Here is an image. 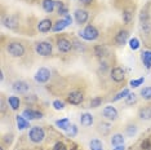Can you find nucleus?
I'll use <instances>...</instances> for the list:
<instances>
[{
    "mask_svg": "<svg viewBox=\"0 0 151 150\" xmlns=\"http://www.w3.org/2000/svg\"><path fill=\"white\" fill-rule=\"evenodd\" d=\"M6 52L11 54L12 57H22L26 52V48L19 42H11L6 45Z\"/></svg>",
    "mask_w": 151,
    "mask_h": 150,
    "instance_id": "1",
    "label": "nucleus"
},
{
    "mask_svg": "<svg viewBox=\"0 0 151 150\" xmlns=\"http://www.w3.org/2000/svg\"><path fill=\"white\" fill-rule=\"evenodd\" d=\"M80 36L83 38V39L88 40V42H93V40L98 39L99 32H98V30H97V27H96V26L88 25V26L83 30V31L80 32Z\"/></svg>",
    "mask_w": 151,
    "mask_h": 150,
    "instance_id": "2",
    "label": "nucleus"
},
{
    "mask_svg": "<svg viewBox=\"0 0 151 150\" xmlns=\"http://www.w3.org/2000/svg\"><path fill=\"white\" fill-rule=\"evenodd\" d=\"M29 137L34 144H39V142H42L44 137H45V131H44L42 127H37V125L36 127H32L29 131Z\"/></svg>",
    "mask_w": 151,
    "mask_h": 150,
    "instance_id": "3",
    "label": "nucleus"
},
{
    "mask_svg": "<svg viewBox=\"0 0 151 150\" xmlns=\"http://www.w3.org/2000/svg\"><path fill=\"white\" fill-rule=\"evenodd\" d=\"M35 50L37 54H40V56H50L52 54V50H53V47L50 43L48 42H39L35 44Z\"/></svg>",
    "mask_w": 151,
    "mask_h": 150,
    "instance_id": "4",
    "label": "nucleus"
},
{
    "mask_svg": "<svg viewBox=\"0 0 151 150\" xmlns=\"http://www.w3.org/2000/svg\"><path fill=\"white\" fill-rule=\"evenodd\" d=\"M71 23H73V17H71L70 14L65 16V18L60 19V21H57L56 23L53 25V31L54 32H60V31H63L65 29H66L67 26H70Z\"/></svg>",
    "mask_w": 151,
    "mask_h": 150,
    "instance_id": "5",
    "label": "nucleus"
},
{
    "mask_svg": "<svg viewBox=\"0 0 151 150\" xmlns=\"http://www.w3.org/2000/svg\"><path fill=\"white\" fill-rule=\"evenodd\" d=\"M34 79H35V81H37V83H42V84L47 83V81L50 79V71L48 70L47 67H40V69L36 71Z\"/></svg>",
    "mask_w": 151,
    "mask_h": 150,
    "instance_id": "6",
    "label": "nucleus"
},
{
    "mask_svg": "<svg viewBox=\"0 0 151 150\" xmlns=\"http://www.w3.org/2000/svg\"><path fill=\"white\" fill-rule=\"evenodd\" d=\"M83 101H84V93L80 91H73L67 96V102L71 105H80Z\"/></svg>",
    "mask_w": 151,
    "mask_h": 150,
    "instance_id": "7",
    "label": "nucleus"
},
{
    "mask_svg": "<svg viewBox=\"0 0 151 150\" xmlns=\"http://www.w3.org/2000/svg\"><path fill=\"white\" fill-rule=\"evenodd\" d=\"M57 48L62 53H68L73 49V43L66 38H58L57 39Z\"/></svg>",
    "mask_w": 151,
    "mask_h": 150,
    "instance_id": "8",
    "label": "nucleus"
},
{
    "mask_svg": "<svg viewBox=\"0 0 151 150\" xmlns=\"http://www.w3.org/2000/svg\"><path fill=\"white\" fill-rule=\"evenodd\" d=\"M128 38H129V32L127 30H119L115 35V44L116 45H124V44L128 42Z\"/></svg>",
    "mask_w": 151,
    "mask_h": 150,
    "instance_id": "9",
    "label": "nucleus"
},
{
    "mask_svg": "<svg viewBox=\"0 0 151 150\" xmlns=\"http://www.w3.org/2000/svg\"><path fill=\"white\" fill-rule=\"evenodd\" d=\"M125 78V73L124 70L122 69V67L116 66L114 69L111 70V79L115 81V83H120V81H123Z\"/></svg>",
    "mask_w": 151,
    "mask_h": 150,
    "instance_id": "10",
    "label": "nucleus"
},
{
    "mask_svg": "<svg viewBox=\"0 0 151 150\" xmlns=\"http://www.w3.org/2000/svg\"><path fill=\"white\" fill-rule=\"evenodd\" d=\"M12 89L16 93H26V92H29L30 87H29V84H27L26 81H23V80H17V81H14V83H13Z\"/></svg>",
    "mask_w": 151,
    "mask_h": 150,
    "instance_id": "11",
    "label": "nucleus"
},
{
    "mask_svg": "<svg viewBox=\"0 0 151 150\" xmlns=\"http://www.w3.org/2000/svg\"><path fill=\"white\" fill-rule=\"evenodd\" d=\"M75 16V21H76L78 25H83V23H85L88 21L89 18V14L87 11H84V9H76L74 13Z\"/></svg>",
    "mask_w": 151,
    "mask_h": 150,
    "instance_id": "12",
    "label": "nucleus"
},
{
    "mask_svg": "<svg viewBox=\"0 0 151 150\" xmlns=\"http://www.w3.org/2000/svg\"><path fill=\"white\" fill-rule=\"evenodd\" d=\"M102 115L107 119V120H116L118 119V110L114 106H106L102 110Z\"/></svg>",
    "mask_w": 151,
    "mask_h": 150,
    "instance_id": "13",
    "label": "nucleus"
},
{
    "mask_svg": "<svg viewBox=\"0 0 151 150\" xmlns=\"http://www.w3.org/2000/svg\"><path fill=\"white\" fill-rule=\"evenodd\" d=\"M22 115L27 119V120H35V119L43 118V112L39 111V110H34V109H26Z\"/></svg>",
    "mask_w": 151,
    "mask_h": 150,
    "instance_id": "14",
    "label": "nucleus"
},
{
    "mask_svg": "<svg viewBox=\"0 0 151 150\" xmlns=\"http://www.w3.org/2000/svg\"><path fill=\"white\" fill-rule=\"evenodd\" d=\"M53 29V22L50 21L49 18H45V19H42L39 23H37V30L40 32L45 34V32H49L50 30Z\"/></svg>",
    "mask_w": 151,
    "mask_h": 150,
    "instance_id": "15",
    "label": "nucleus"
},
{
    "mask_svg": "<svg viewBox=\"0 0 151 150\" xmlns=\"http://www.w3.org/2000/svg\"><path fill=\"white\" fill-rule=\"evenodd\" d=\"M3 23H4V26L8 27V29L14 30V29H17V26H18V19L13 16H6V17H4V19H3Z\"/></svg>",
    "mask_w": 151,
    "mask_h": 150,
    "instance_id": "16",
    "label": "nucleus"
},
{
    "mask_svg": "<svg viewBox=\"0 0 151 150\" xmlns=\"http://www.w3.org/2000/svg\"><path fill=\"white\" fill-rule=\"evenodd\" d=\"M80 124L85 128L91 127V125L93 124V115L89 114V112H83V114L80 115Z\"/></svg>",
    "mask_w": 151,
    "mask_h": 150,
    "instance_id": "17",
    "label": "nucleus"
},
{
    "mask_svg": "<svg viewBox=\"0 0 151 150\" xmlns=\"http://www.w3.org/2000/svg\"><path fill=\"white\" fill-rule=\"evenodd\" d=\"M16 122H17V127H18V129H21V131L30 127V122L27 120L23 115H17V117H16Z\"/></svg>",
    "mask_w": 151,
    "mask_h": 150,
    "instance_id": "18",
    "label": "nucleus"
},
{
    "mask_svg": "<svg viewBox=\"0 0 151 150\" xmlns=\"http://www.w3.org/2000/svg\"><path fill=\"white\" fill-rule=\"evenodd\" d=\"M8 105L11 106L12 110H18L19 105H21V100H19L17 96H9L8 97Z\"/></svg>",
    "mask_w": 151,
    "mask_h": 150,
    "instance_id": "19",
    "label": "nucleus"
},
{
    "mask_svg": "<svg viewBox=\"0 0 151 150\" xmlns=\"http://www.w3.org/2000/svg\"><path fill=\"white\" fill-rule=\"evenodd\" d=\"M42 5H43V9L47 13H52L54 11V8H56V1L54 0H43Z\"/></svg>",
    "mask_w": 151,
    "mask_h": 150,
    "instance_id": "20",
    "label": "nucleus"
},
{
    "mask_svg": "<svg viewBox=\"0 0 151 150\" xmlns=\"http://www.w3.org/2000/svg\"><path fill=\"white\" fill-rule=\"evenodd\" d=\"M56 8H57V13L60 16H67L68 14V9H67V6L65 5V3L63 1H56Z\"/></svg>",
    "mask_w": 151,
    "mask_h": 150,
    "instance_id": "21",
    "label": "nucleus"
},
{
    "mask_svg": "<svg viewBox=\"0 0 151 150\" xmlns=\"http://www.w3.org/2000/svg\"><path fill=\"white\" fill-rule=\"evenodd\" d=\"M138 117L142 120H150L151 119V107H142L138 111Z\"/></svg>",
    "mask_w": 151,
    "mask_h": 150,
    "instance_id": "22",
    "label": "nucleus"
},
{
    "mask_svg": "<svg viewBox=\"0 0 151 150\" xmlns=\"http://www.w3.org/2000/svg\"><path fill=\"white\" fill-rule=\"evenodd\" d=\"M141 58H142V62L147 69H151V52L150 50H143Z\"/></svg>",
    "mask_w": 151,
    "mask_h": 150,
    "instance_id": "23",
    "label": "nucleus"
},
{
    "mask_svg": "<svg viewBox=\"0 0 151 150\" xmlns=\"http://www.w3.org/2000/svg\"><path fill=\"white\" fill-rule=\"evenodd\" d=\"M111 145L112 146H119V145H124V136L120 133H115L111 137Z\"/></svg>",
    "mask_w": 151,
    "mask_h": 150,
    "instance_id": "24",
    "label": "nucleus"
},
{
    "mask_svg": "<svg viewBox=\"0 0 151 150\" xmlns=\"http://www.w3.org/2000/svg\"><path fill=\"white\" fill-rule=\"evenodd\" d=\"M56 125H57L58 128L63 129V131H67V129L70 128V120H68L67 118L58 119V120H56Z\"/></svg>",
    "mask_w": 151,
    "mask_h": 150,
    "instance_id": "25",
    "label": "nucleus"
},
{
    "mask_svg": "<svg viewBox=\"0 0 151 150\" xmlns=\"http://www.w3.org/2000/svg\"><path fill=\"white\" fill-rule=\"evenodd\" d=\"M93 50H94V54L98 58H104L106 54H107V49H106L104 45H96Z\"/></svg>",
    "mask_w": 151,
    "mask_h": 150,
    "instance_id": "26",
    "label": "nucleus"
},
{
    "mask_svg": "<svg viewBox=\"0 0 151 150\" xmlns=\"http://www.w3.org/2000/svg\"><path fill=\"white\" fill-rule=\"evenodd\" d=\"M89 148H91V150H104V144L99 140L94 138L89 142Z\"/></svg>",
    "mask_w": 151,
    "mask_h": 150,
    "instance_id": "27",
    "label": "nucleus"
},
{
    "mask_svg": "<svg viewBox=\"0 0 151 150\" xmlns=\"http://www.w3.org/2000/svg\"><path fill=\"white\" fill-rule=\"evenodd\" d=\"M102 102H104V98H102L101 96H96V97H93V98L91 100V104H89V106L93 107V109H96V107L101 106Z\"/></svg>",
    "mask_w": 151,
    "mask_h": 150,
    "instance_id": "28",
    "label": "nucleus"
},
{
    "mask_svg": "<svg viewBox=\"0 0 151 150\" xmlns=\"http://www.w3.org/2000/svg\"><path fill=\"white\" fill-rule=\"evenodd\" d=\"M141 96H142L143 100L150 101L151 100V87H145L141 89Z\"/></svg>",
    "mask_w": 151,
    "mask_h": 150,
    "instance_id": "29",
    "label": "nucleus"
},
{
    "mask_svg": "<svg viewBox=\"0 0 151 150\" xmlns=\"http://www.w3.org/2000/svg\"><path fill=\"white\" fill-rule=\"evenodd\" d=\"M129 93H130V92H129V89H128V88H124V89H123V91H120L119 93L116 94V96H115L114 98H112V102H116V101L122 100V98H124V97H127V96H128Z\"/></svg>",
    "mask_w": 151,
    "mask_h": 150,
    "instance_id": "30",
    "label": "nucleus"
},
{
    "mask_svg": "<svg viewBox=\"0 0 151 150\" xmlns=\"http://www.w3.org/2000/svg\"><path fill=\"white\" fill-rule=\"evenodd\" d=\"M139 40L137 39V38H132V39L129 40V48L132 49V50H137L139 48Z\"/></svg>",
    "mask_w": 151,
    "mask_h": 150,
    "instance_id": "31",
    "label": "nucleus"
},
{
    "mask_svg": "<svg viewBox=\"0 0 151 150\" xmlns=\"http://www.w3.org/2000/svg\"><path fill=\"white\" fill-rule=\"evenodd\" d=\"M123 22L124 23H129L130 21H132V18H133V14H132V12L128 11V9H125L124 12H123Z\"/></svg>",
    "mask_w": 151,
    "mask_h": 150,
    "instance_id": "32",
    "label": "nucleus"
},
{
    "mask_svg": "<svg viewBox=\"0 0 151 150\" xmlns=\"http://www.w3.org/2000/svg\"><path fill=\"white\" fill-rule=\"evenodd\" d=\"M137 102V94L136 93H129L128 96L125 97V104L127 105H133Z\"/></svg>",
    "mask_w": 151,
    "mask_h": 150,
    "instance_id": "33",
    "label": "nucleus"
},
{
    "mask_svg": "<svg viewBox=\"0 0 151 150\" xmlns=\"http://www.w3.org/2000/svg\"><path fill=\"white\" fill-rule=\"evenodd\" d=\"M66 132H67V136H68V137H75V136L78 135V127H76L75 124H71L70 128H68Z\"/></svg>",
    "mask_w": 151,
    "mask_h": 150,
    "instance_id": "34",
    "label": "nucleus"
},
{
    "mask_svg": "<svg viewBox=\"0 0 151 150\" xmlns=\"http://www.w3.org/2000/svg\"><path fill=\"white\" fill-rule=\"evenodd\" d=\"M143 81H145V78H139V79H132L129 84H130V87L132 88H137V87L142 86Z\"/></svg>",
    "mask_w": 151,
    "mask_h": 150,
    "instance_id": "35",
    "label": "nucleus"
},
{
    "mask_svg": "<svg viewBox=\"0 0 151 150\" xmlns=\"http://www.w3.org/2000/svg\"><path fill=\"white\" fill-rule=\"evenodd\" d=\"M53 107L56 110H63L65 109V102L61 101V100H54L53 101Z\"/></svg>",
    "mask_w": 151,
    "mask_h": 150,
    "instance_id": "36",
    "label": "nucleus"
},
{
    "mask_svg": "<svg viewBox=\"0 0 151 150\" xmlns=\"http://www.w3.org/2000/svg\"><path fill=\"white\" fill-rule=\"evenodd\" d=\"M98 129H99V132H102L104 135H107L110 132V124L109 123H101Z\"/></svg>",
    "mask_w": 151,
    "mask_h": 150,
    "instance_id": "37",
    "label": "nucleus"
},
{
    "mask_svg": "<svg viewBox=\"0 0 151 150\" xmlns=\"http://www.w3.org/2000/svg\"><path fill=\"white\" fill-rule=\"evenodd\" d=\"M141 149L142 150H151V141L150 138H146L141 142Z\"/></svg>",
    "mask_w": 151,
    "mask_h": 150,
    "instance_id": "38",
    "label": "nucleus"
},
{
    "mask_svg": "<svg viewBox=\"0 0 151 150\" xmlns=\"http://www.w3.org/2000/svg\"><path fill=\"white\" fill-rule=\"evenodd\" d=\"M53 150H67V148H66V145H65L63 142L58 141V142H56V144H54Z\"/></svg>",
    "mask_w": 151,
    "mask_h": 150,
    "instance_id": "39",
    "label": "nucleus"
},
{
    "mask_svg": "<svg viewBox=\"0 0 151 150\" xmlns=\"http://www.w3.org/2000/svg\"><path fill=\"white\" fill-rule=\"evenodd\" d=\"M127 131H128V133L132 136V135H134L137 132V128H136V125H129V127L127 128Z\"/></svg>",
    "mask_w": 151,
    "mask_h": 150,
    "instance_id": "40",
    "label": "nucleus"
},
{
    "mask_svg": "<svg viewBox=\"0 0 151 150\" xmlns=\"http://www.w3.org/2000/svg\"><path fill=\"white\" fill-rule=\"evenodd\" d=\"M4 141H5V144H12V141H13V135H6L5 137H4Z\"/></svg>",
    "mask_w": 151,
    "mask_h": 150,
    "instance_id": "41",
    "label": "nucleus"
},
{
    "mask_svg": "<svg viewBox=\"0 0 151 150\" xmlns=\"http://www.w3.org/2000/svg\"><path fill=\"white\" fill-rule=\"evenodd\" d=\"M37 100V98H36V96H35V94H31V96H27L26 97V102H31V101H36Z\"/></svg>",
    "mask_w": 151,
    "mask_h": 150,
    "instance_id": "42",
    "label": "nucleus"
},
{
    "mask_svg": "<svg viewBox=\"0 0 151 150\" xmlns=\"http://www.w3.org/2000/svg\"><path fill=\"white\" fill-rule=\"evenodd\" d=\"M80 3H83L84 5H91L93 3V0H80Z\"/></svg>",
    "mask_w": 151,
    "mask_h": 150,
    "instance_id": "43",
    "label": "nucleus"
},
{
    "mask_svg": "<svg viewBox=\"0 0 151 150\" xmlns=\"http://www.w3.org/2000/svg\"><path fill=\"white\" fill-rule=\"evenodd\" d=\"M114 150H125V148H124V145H119V146H115Z\"/></svg>",
    "mask_w": 151,
    "mask_h": 150,
    "instance_id": "44",
    "label": "nucleus"
},
{
    "mask_svg": "<svg viewBox=\"0 0 151 150\" xmlns=\"http://www.w3.org/2000/svg\"><path fill=\"white\" fill-rule=\"evenodd\" d=\"M5 111V104H4V98H1V112Z\"/></svg>",
    "mask_w": 151,
    "mask_h": 150,
    "instance_id": "45",
    "label": "nucleus"
},
{
    "mask_svg": "<svg viewBox=\"0 0 151 150\" xmlns=\"http://www.w3.org/2000/svg\"><path fill=\"white\" fill-rule=\"evenodd\" d=\"M71 150H79V149L76 148V146H74V148H71Z\"/></svg>",
    "mask_w": 151,
    "mask_h": 150,
    "instance_id": "46",
    "label": "nucleus"
}]
</instances>
